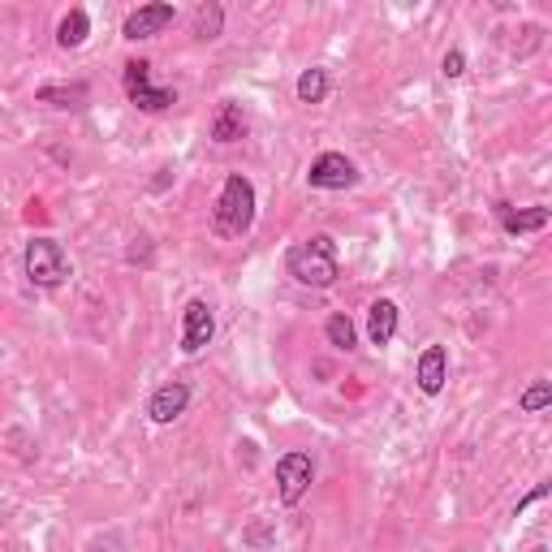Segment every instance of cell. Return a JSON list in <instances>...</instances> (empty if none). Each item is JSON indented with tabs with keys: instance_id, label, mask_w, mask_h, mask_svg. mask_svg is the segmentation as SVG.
<instances>
[{
	"instance_id": "6da1fadb",
	"label": "cell",
	"mask_w": 552,
	"mask_h": 552,
	"mask_svg": "<svg viewBox=\"0 0 552 552\" xmlns=\"http://www.w3.org/2000/svg\"><path fill=\"white\" fill-rule=\"evenodd\" d=\"M285 268L294 276L298 285H311V289H328L341 276V264H337V242L328 233H315V238L289 246L285 255Z\"/></svg>"
},
{
	"instance_id": "7a4b0ae2",
	"label": "cell",
	"mask_w": 552,
	"mask_h": 552,
	"mask_svg": "<svg viewBox=\"0 0 552 552\" xmlns=\"http://www.w3.org/2000/svg\"><path fill=\"white\" fill-rule=\"evenodd\" d=\"M255 225V186L251 177L233 173L225 186H220V199H216V212H212V229L220 238H242L246 229Z\"/></svg>"
},
{
	"instance_id": "3957f363",
	"label": "cell",
	"mask_w": 552,
	"mask_h": 552,
	"mask_svg": "<svg viewBox=\"0 0 552 552\" xmlns=\"http://www.w3.org/2000/svg\"><path fill=\"white\" fill-rule=\"evenodd\" d=\"M22 268L26 276L39 285V289H57L69 281V255H65V246L57 238H31L26 242V251H22Z\"/></svg>"
},
{
	"instance_id": "277c9868",
	"label": "cell",
	"mask_w": 552,
	"mask_h": 552,
	"mask_svg": "<svg viewBox=\"0 0 552 552\" xmlns=\"http://www.w3.org/2000/svg\"><path fill=\"white\" fill-rule=\"evenodd\" d=\"M121 82H126L130 104L143 108V113H164V108L177 104V91L173 87H156V82H151V65L147 61H130L126 74H121Z\"/></svg>"
},
{
	"instance_id": "5b68a950",
	"label": "cell",
	"mask_w": 552,
	"mask_h": 552,
	"mask_svg": "<svg viewBox=\"0 0 552 552\" xmlns=\"http://www.w3.org/2000/svg\"><path fill=\"white\" fill-rule=\"evenodd\" d=\"M311 479H315L311 453L294 449V453H285V458H276V492H281V505H298L302 496H307Z\"/></svg>"
},
{
	"instance_id": "8992f818",
	"label": "cell",
	"mask_w": 552,
	"mask_h": 552,
	"mask_svg": "<svg viewBox=\"0 0 552 552\" xmlns=\"http://www.w3.org/2000/svg\"><path fill=\"white\" fill-rule=\"evenodd\" d=\"M307 182H311V190H350L358 182V169H354L350 156H341V151H324V156L311 164Z\"/></svg>"
},
{
	"instance_id": "52a82bcc",
	"label": "cell",
	"mask_w": 552,
	"mask_h": 552,
	"mask_svg": "<svg viewBox=\"0 0 552 552\" xmlns=\"http://www.w3.org/2000/svg\"><path fill=\"white\" fill-rule=\"evenodd\" d=\"M216 333V320H212V307L203 298H190L186 311H182V350L186 354H199L203 345H212Z\"/></svg>"
},
{
	"instance_id": "ba28073f",
	"label": "cell",
	"mask_w": 552,
	"mask_h": 552,
	"mask_svg": "<svg viewBox=\"0 0 552 552\" xmlns=\"http://www.w3.org/2000/svg\"><path fill=\"white\" fill-rule=\"evenodd\" d=\"M186 406H190V384L169 380V384H160V389L151 393L147 414H151V423H173V419L186 414Z\"/></svg>"
},
{
	"instance_id": "9c48e42d",
	"label": "cell",
	"mask_w": 552,
	"mask_h": 552,
	"mask_svg": "<svg viewBox=\"0 0 552 552\" xmlns=\"http://www.w3.org/2000/svg\"><path fill=\"white\" fill-rule=\"evenodd\" d=\"M173 18H177L173 5H138L126 18V26H121V35L126 39H151V35H160L164 26H173Z\"/></svg>"
},
{
	"instance_id": "30bf717a",
	"label": "cell",
	"mask_w": 552,
	"mask_h": 552,
	"mask_svg": "<svg viewBox=\"0 0 552 552\" xmlns=\"http://www.w3.org/2000/svg\"><path fill=\"white\" fill-rule=\"evenodd\" d=\"M445 380H449V354H445V345H427V350L419 354V389L427 397H436L440 389H445Z\"/></svg>"
},
{
	"instance_id": "8fae6325",
	"label": "cell",
	"mask_w": 552,
	"mask_h": 552,
	"mask_svg": "<svg viewBox=\"0 0 552 552\" xmlns=\"http://www.w3.org/2000/svg\"><path fill=\"white\" fill-rule=\"evenodd\" d=\"M367 337H371V345H389L397 337V302L393 298H376V302H371Z\"/></svg>"
},
{
	"instance_id": "7c38bea8",
	"label": "cell",
	"mask_w": 552,
	"mask_h": 552,
	"mask_svg": "<svg viewBox=\"0 0 552 552\" xmlns=\"http://www.w3.org/2000/svg\"><path fill=\"white\" fill-rule=\"evenodd\" d=\"M242 134H246V113H242V104L225 100V104L216 108V117H212V138H216V143H238Z\"/></svg>"
},
{
	"instance_id": "4fadbf2b",
	"label": "cell",
	"mask_w": 552,
	"mask_h": 552,
	"mask_svg": "<svg viewBox=\"0 0 552 552\" xmlns=\"http://www.w3.org/2000/svg\"><path fill=\"white\" fill-rule=\"evenodd\" d=\"M501 225L505 233H535V229H544L548 225V207H527V212H509V203H501Z\"/></svg>"
},
{
	"instance_id": "5bb4252c",
	"label": "cell",
	"mask_w": 552,
	"mask_h": 552,
	"mask_svg": "<svg viewBox=\"0 0 552 552\" xmlns=\"http://www.w3.org/2000/svg\"><path fill=\"white\" fill-rule=\"evenodd\" d=\"M87 35H91L87 9H69L61 18V26H57V44L61 48H78V44H87Z\"/></svg>"
},
{
	"instance_id": "9a60e30c",
	"label": "cell",
	"mask_w": 552,
	"mask_h": 552,
	"mask_svg": "<svg viewBox=\"0 0 552 552\" xmlns=\"http://www.w3.org/2000/svg\"><path fill=\"white\" fill-rule=\"evenodd\" d=\"M87 82H69V87H39V104L52 108H82L87 104Z\"/></svg>"
},
{
	"instance_id": "2e32d148",
	"label": "cell",
	"mask_w": 552,
	"mask_h": 552,
	"mask_svg": "<svg viewBox=\"0 0 552 552\" xmlns=\"http://www.w3.org/2000/svg\"><path fill=\"white\" fill-rule=\"evenodd\" d=\"M294 91H298L302 104H324V95H328V74H324V69H302Z\"/></svg>"
},
{
	"instance_id": "e0dca14e",
	"label": "cell",
	"mask_w": 552,
	"mask_h": 552,
	"mask_svg": "<svg viewBox=\"0 0 552 552\" xmlns=\"http://www.w3.org/2000/svg\"><path fill=\"white\" fill-rule=\"evenodd\" d=\"M324 337H328V345H337V350H354V341H358L354 320H350V315H328Z\"/></svg>"
},
{
	"instance_id": "ac0fdd59",
	"label": "cell",
	"mask_w": 552,
	"mask_h": 552,
	"mask_svg": "<svg viewBox=\"0 0 552 552\" xmlns=\"http://www.w3.org/2000/svg\"><path fill=\"white\" fill-rule=\"evenodd\" d=\"M220 26H225V9H220V5H203L195 13V35L199 39H216Z\"/></svg>"
},
{
	"instance_id": "d6986e66",
	"label": "cell",
	"mask_w": 552,
	"mask_h": 552,
	"mask_svg": "<svg viewBox=\"0 0 552 552\" xmlns=\"http://www.w3.org/2000/svg\"><path fill=\"white\" fill-rule=\"evenodd\" d=\"M548 402H552V384H548V380H540V384H531V389L522 393V402H518V406L527 410V414H540Z\"/></svg>"
},
{
	"instance_id": "ffe728a7",
	"label": "cell",
	"mask_w": 552,
	"mask_h": 552,
	"mask_svg": "<svg viewBox=\"0 0 552 552\" xmlns=\"http://www.w3.org/2000/svg\"><path fill=\"white\" fill-rule=\"evenodd\" d=\"M440 74H445V78H462L466 74V57H462L458 48L445 52V61H440Z\"/></svg>"
},
{
	"instance_id": "44dd1931",
	"label": "cell",
	"mask_w": 552,
	"mask_h": 552,
	"mask_svg": "<svg viewBox=\"0 0 552 552\" xmlns=\"http://www.w3.org/2000/svg\"><path fill=\"white\" fill-rule=\"evenodd\" d=\"M544 496H548V483H540V488H535L531 496H522V501H518V514H527V509H531L535 501H544Z\"/></svg>"
},
{
	"instance_id": "7402d4cb",
	"label": "cell",
	"mask_w": 552,
	"mask_h": 552,
	"mask_svg": "<svg viewBox=\"0 0 552 552\" xmlns=\"http://www.w3.org/2000/svg\"><path fill=\"white\" fill-rule=\"evenodd\" d=\"M531 552H548V548H544V544H540V548H531Z\"/></svg>"
}]
</instances>
